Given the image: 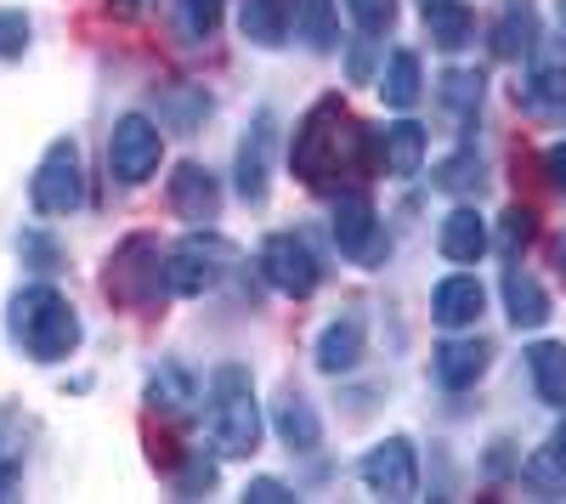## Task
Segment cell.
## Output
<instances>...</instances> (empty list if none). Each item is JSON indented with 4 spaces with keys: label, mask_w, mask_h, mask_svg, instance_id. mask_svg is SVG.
<instances>
[{
    "label": "cell",
    "mask_w": 566,
    "mask_h": 504,
    "mask_svg": "<svg viewBox=\"0 0 566 504\" xmlns=\"http://www.w3.org/2000/svg\"><path fill=\"white\" fill-rule=\"evenodd\" d=\"M363 159V130L357 119L346 114L340 97H323L301 125H295V143H290V165L306 188H323L335 176H352Z\"/></svg>",
    "instance_id": "6da1fadb"
},
{
    "label": "cell",
    "mask_w": 566,
    "mask_h": 504,
    "mask_svg": "<svg viewBox=\"0 0 566 504\" xmlns=\"http://www.w3.org/2000/svg\"><path fill=\"white\" fill-rule=\"evenodd\" d=\"M7 329L34 363H63L80 346V312L52 284H23L7 306Z\"/></svg>",
    "instance_id": "7a4b0ae2"
},
{
    "label": "cell",
    "mask_w": 566,
    "mask_h": 504,
    "mask_svg": "<svg viewBox=\"0 0 566 504\" xmlns=\"http://www.w3.org/2000/svg\"><path fill=\"white\" fill-rule=\"evenodd\" d=\"M210 442L221 460L261 453V408H255L250 369H239V363H221L210 375Z\"/></svg>",
    "instance_id": "3957f363"
},
{
    "label": "cell",
    "mask_w": 566,
    "mask_h": 504,
    "mask_svg": "<svg viewBox=\"0 0 566 504\" xmlns=\"http://www.w3.org/2000/svg\"><path fill=\"white\" fill-rule=\"evenodd\" d=\"M103 290H108V301H114V306H125V312H154V306L170 295V279H165V250H159L148 233H130V239L108 255Z\"/></svg>",
    "instance_id": "277c9868"
},
{
    "label": "cell",
    "mask_w": 566,
    "mask_h": 504,
    "mask_svg": "<svg viewBox=\"0 0 566 504\" xmlns=\"http://www.w3.org/2000/svg\"><path fill=\"white\" fill-rule=\"evenodd\" d=\"M239 266V250H232L221 233H187L170 255H165V279H170V295H181V301H199V295H210L227 272Z\"/></svg>",
    "instance_id": "5b68a950"
},
{
    "label": "cell",
    "mask_w": 566,
    "mask_h": 504,
    "mask_svg": "<svg viewBox=\"0 0 566 504\" xmlns=\"http://www.w3.org/2000/svg\"><path fill=\"white\" fill-rule=\"evenodd\" d=\"M80 199H85L80 143H74V136H57V143L40 154L34 176H29V204H34V216H74Z\"/></svg>",
    "instance_id": "8992f818"
},
{
    "label": "cell",
    "mask_w": 566,
    "mask_h": 504,
    "mask_svg": "<svg viewBox=\"0 0 566 504\" xmlns=\"http://www.w3.org/2000/svg\"><path fill=\"white\" fill-rule=\"evenodd\" d=\"M159 159H165V130H159V119H148V114H125V119H114V136H108V170L125 181V188H142L148 176H159Z\"/></svg>",
    "instance_id": "52a82bcc"
},
{
    "label": "cell",
    "mask_w": 566,
    "mask_h": 504,
    "mask_svg": "<svg viewBox=\"0 0 566 504\" xmlns=\"http://www.w3.org/2000/svg\"><path fill=\"white\" fill-rule=\"evenodd\" d=\"M261 279H266V290H277V295L306 301V295L317 290V279H323V266H317V255H312V244H306L301 233H272V239L261 244Z\"/></svg>",
    "instance_id": "ba28073f"
},
{
    "label": "cell",
    "mask_w": 566,
    "mask_h": 504,
    "mask_svg": "<svg viewBox=\"0 0 566 504\" xmlns=\"http://www.w3.org/2000/svg\"><path fill=\"white\" fill-rule=\"evenodd\" d=\"M357 476L374 498H413L419 493V453L408 437H386L357 460Z\"/></svg>",
    "instance_id": "9c48e42d"
},
{
    "label": "cell",
    "mask_w": 566,
    "mask_h": 504,
    "mask_svg": "<svg viewBox=\"0 0 566 504\" xmlns=\"http://www.w3.org/2000/svg\"><path fill=\"white\" fill-rule=\"evenodd\" d=\"M335 244H340V255L357 261V266H374V261L386 255V244H380V216H374V199H368L363 188H352V193L335 199Z\"/></svg>",
    "instance_id": "30bf717a"
},
{
    "label": "cell",
    "mask_w": 566,
    "mask_h": 504,
    "mask_svg": "<svg viewBox=\"0 0 566 504\" xmlns=\"http://www.w3.org/2000/svg\"><path fill=\"white\" fill-rule=\"evenodd\" d=\"M272 148H277V114L261 108L239 143V199L244 204H266L272 188Z\"/></svg>",
    "instance_id": "8fae6325"
},
{
    "label": "cell",
    "mask_w": 566,
    "mask_h": 504,
    "mask_svg": "<svg viewBox=\"0 0 566 504\" xmlns=\"http://www.w3.org/2000/svg\"><path fill=\"white\" fill-rule=\"evenodd\" d=\"M170 210L187 221V227H210L216 216H221V181L205 170V165H176V176H170Z\"/></svg>",
    "instance_id": "7c38bea8"
},
{
    "label": "cell",
    "mask_w": 566,
    "mask_h": 504,
    "mask_svg": "<svg viewBox=\"0 0 566 504\" xmlns=\"http://www.w3.org/2000/svg\"><path fill=\"white\" fill-rule=\"evenodd\" d=\"M424 148H431V136L413 119H391V125L374 130V159H380L386 176H397V181H413L424 170Z\"/></svg>",
    "instance_id": "4fadbf2b"
},
{
    "label": "cell",
    "mask_w": 566,
    "mask_h": 504,
    "mask_svg": "<svg viewBox=\"0 0 566 504\" xmlns=\"http://www.w3.org/2000/svg\"><path fill=\"white\" fill-rule=\"evenodd\" d=\"M488 363H493V346L476 335V340H442L431 351V380L442 391H470L482 375H488Z\"/></svg>",
    "instance_id": "5bb4252c"
},
{
    "label": "cell",
    "mask_w": 566,
    "mask_h": 504,
    "mask_svg": "<svg viewBox=\"0 0 566 504\" xmlns=\"http://www.w3.org/2000/svg\"><path fill=\"white\" fill-rule=\"evenodd\" d=\"M363 351H368V324L357 312H346V317H335V324L317 335V369L323 375H352L363 363Z\"/></svg>",
    "instance_id": "9a60e30c"
},
{
    "label": "cell",
    "mask_w": 566,
    "mask_h": 504,
    "mask_svg": "<svg viewBox=\"0 0 566 504\" xmlns=\"http://www.w3.org/2000/svg\"><path fill=\"white\" fill-rule=\"evenodd\" d=\"M482 312H488V290L470 279V272H453V279H442L437 295H431V317L442 329H470Z\"/></svg>",
    "instance_id": "2e32d148"
},
{
    "label": "cell",
    "mask_w": 566,
    "mask_h": 504,
    "mask_svg": "<svg viewBox=\"0 0 566 504\" xmlns=\"http://www.w3.org/2000/svg\"><path fill=\"white\" fill-rule=\"evenodd\" d=\"M504 312H510V324H515V329H544L549 317H555L549 290L533 279L527 266H510V272H504Z\"/></svg>",
    "instance_id": "e0dca14e"
},
{
    "label": "cell",
    "mask_w": 566,
    "mask_h": 504,
    "mask_svg": "<svg viewBox=\"0 0 566 504\" xmlns=\"http://www.w3.org/2000/svg\"><path fill=\"white\" fill-rule=\"evenodd\" d=\"M272 431L283 437V448H290V453H312V448L323 442V420H317V408H312L301 391H283V397H277Z\"/></svg>",
    "instance_id": "ac0fdd59"
},
{
    "label": "cell",
    "mask_w": 566,
    "mask_h": 504,
    "mask_svg": "<svg viewBox=\"0 0 566 504\" xmlns=\"http://www.w3.org/2000/svg\"><path fill=\"white\" fill-rule=\"evenodd\" d=\"M437 250L448 255V261H482L488 255V221L470 210V204H459V210H448L442 216V233H437Z\"/></svg>",
    "instance_id": "d6986e66"
},
{
    "label": "cell",
    "mask_w": 566,
    "mask_h": 504,
    "mask_svg": "<svg viewBox=\"0 0 566 504\" xmlns=\"http://www.w3.org/2000/svg\"><path fill=\"white\" fill-rule=\"evenodd\" d=\"M239 34L261 52H277L290 40V0H239Z\"/></svg>",
    "instance_id": "ffe728a7"
},
{
    "label": "cell",
    "mask_w": 566,
    "mask_h": 504,
    "mask_svg": "<svg viewBox=\"0 0 566 504\" xmlns=\"http://www.w3.org/2000/svg\"><path fill=\"white\" fill-rule=\"evenodd\" d=\"M522 103L538 119H566V63H538L522 80Z\"/></svg>",
    "instance_id": "44dd1931"
},
{
    "label": "cell",
    "mask_w": 566,
    "mask_h": 504,
    "mask_svg": "<svg viewBox=\"0 0 566 504\" xmlns=\"http://www.w3.org/2000/svg\"><path fill=\"white\" fill-rule=\"evenodd\" d=\"M527 375H533L538 402L566 408V346H560V340H538V346L527 351Z\"/></svg>",
    "instance_id": "7402d4cb"
},
{
    "label": "cell",
    "mask_w": 566,
    "mask_h": 504,
    "mask_svg": "<svg viewBox=\"0 0 566 504\" xmlns=\"http://www.w3.org/2000/svg\"><path fill=\"white\" fill-rule=\"evenodd\" d=\"M419 12H424V29H431V40L442 52H459V45L476 34V18H470L464 0H419Z\"/></svg>",
    "instance_id": "603a6c76"
},
{
    "label": "cell",
    "mask_w": 566,
    "mask_h": 504,
    "mask_svg": "<svg viewBox=\"0 0 566 504\" xmlns=\"http://www.w3.org/2000/svg\"><path fill=\"white\" fill-rule=\"evenodd\" d=\"M380 97H386V108H397V114H408V108L424 97V74H419V57H413V52H391V57H386V69H380Z\"/></svg>",
    "instance_id": "cb8c5ba5"
},
{
    "label": "cell",
    "mask_w": 566,
    "mask_h": 504,
    "mask_svg": "<svg viewBox=\"0 0 566 504\" xmlns=\"http://www.w3.org/2000/svg\"><path fill=\"white\" fill-rule=\"evenodd\" d=\"M193 402H199V386H193V375H187V369H176V363H165V369L148 380V408H154V414L181 420Z\"/></svg>",
    "instance_id": "d4e9b609"
},
{
    "label": "cell",
    "mask_w": 566,
    "mask_h": 504,
    "mask_svg": "<svg viewBox=\"0 0 566 504\" xmlns=\"http://www.w3.org/2000/svg\"><path fill=\"white\" fill-rule=\"evenodd\" d=\"M295 34L312 45V52H335V45H340L335 0H295Z\"/></svg>",
    "instance_id": "484cf974"
},
{
    "label": "cell",
    "mask_w": 566,
    "mask_h": 504,
    "mask_svg": "<svg viewBox=\"0 0 566 504\" xmlns=\"http://www.w3.org/2000/svg\"><path fill=\"white\" fill-rule=\"evenodd\" d=\"M522 476L533 482V487H544V493H555V487H566V420L555 426V437H549V448H538L533 460H522Z\"/></svg>",
    "instance_id": "4316f807"
},
{
    "label": "cell",
    "mask_w": 566,
    "mask_h": 504,
    "mask_svg": "<svg viewBox=\"0 0 566 504\" xmlns=\"http://www.w3.org/2000/svg\"><path fill=\"white\" fill-rule=\"evenodd\" d=\"M533 34H538V23L527 12V0H522V7H504V18L493 23V52L499 57H527L533 52Z\"/></svg>",
    "instance_id": "83f0119b"
},
{
    "label": "cell",
    "mask_w": 566,
    "mask_h": 504,
    "mask_svg": "<svg viewBox=\"0 0 566 504\" xmlns=\"http://www.w3.org/2000/svg\"><path fill=\"white\" fill-rule=\"evenodd\" d=\"M221 29V0H176V34L187 45H210Z\"/></svg>",
    "instance_id": "f1b7e54d"
},
{
    "label": "cell",
    "mask_w": 566,
    "mask_h": 504,
    "mask_svg": "<svg viewBox=\"0 0 566 504\" xmlns=\"http://www.w3.org/2000/svg\"><path fill=\"white\" fill-rule=\"evenodd\" d=\"M482 74L476 69H448L442 74V91H437V97H442V108L448 114H459V119H470V114H476L482 108Z\"/></svg>",
    "instance_id": "f546056e"
},
{
    "label": "cell",
    "mask_w": 566,
    "mask_h": 504,
    "mask_svg": "<svg viewBox=\"0 0 566 504\" xmlns=\"http://www.w3.org/2000/svg\"><path fill=\"white\" fill-rule=\"evenodd\" d=\"M437 188H442V193H470V188H482V159L470 154V148H459L453 159L437 165Z\"/></svg>",
    "instance_id": "4dcf8cb0"
},
{
    "label": "cell",
    "mask_w": 566,
    "mask_h": 504,
    "mask_svg": "<svg viewBox=\"0 0 566 504\" xmlns=\"http://www.w3.org/2000/svg\"><path fill=\"white\" fill-rule=\"evenodd\" d=\"M340 7L357 18L363 34H386L397 23V0H340Z\"/></svg>",
    "instance_id": "1f68e13d"
},
{
    "label": "cell",
    "mask_w": 566,
    "mask_h": 504,
    "mask_svg": "<svg viewBox=\"0 0 566 504\" xmlns=\"http://www.w3.org/2000/svg\"><path fill=\"white\" fill-rule=\"evenodd\" d=\"M165 114H176L170 125L181 130V136H193V125H199V114H210V97H205V91H187V97H181V91H170V97L159 103Z\"/></svg>",
    "instance_id": "d6a6232c"
},
{
    "label": "cell",
    "mask_w": 566,
    "mask_h": 504,
    "mask_svg": "<svg viewBox=\"0 0 566 504\" xmlns=\"http://www.w3.org/2000/svg\"><path fill=\"white\" fill-rule=\"evenodd\" d=\"M210 487H216V465L205 460V453H187L181 471H176V493L193 498V493H210Z\"/></svg>",
    "instance_id": "836d02e7"
},
{
    "label": "cell",
    "mask_w": 566,
    "mask_h": 504,
    "mask_svg": "<svg viewBox=\"0 0 566 504\" xmlns=\"http://www.w3.org/2000/svg\"><path fill=\"white\" fill-rule=\"evenodd\" d=\"M29 52V18L23 12H0V63H12Z\"/></svg>",
    "instance_id": "e575fe53"
},
{
    "label": "cell",
    "mask_w": 566,
    "mask_h": 504,
    "mask_svg": "<svg viewBox=\"0 0 566 504\" xmlns=\"http://www.w3.org/2000/svg\"><path fill=\"white\" fill-rule=\"evenodd\" d=\"M533 221H538V216H533V210H522V204L504 210V250H522V244H533V233H538Z\"/></svg>",
    "instance_id": "d590c367"
},
{
    "label": "cell",
    "mask_w": 566,
    "mask_h": 504,
    "mask_svg": "<svg viewBox=\"0 0 566 504\" xmlns=\"http://www.w3.org/2000/svg\"><path fill=\"white\" fill-rule=\"evenodd\" d=\"M244 498H250V504H290L295 493H290V487H283L277 476H255V482L244 487Z\"/></svg>",
    "instance_id": "8d00e7d4"
},
{
    "label": "cell",
    "mask_w": 566,
    "mask_h": 504,
    "mask_svg": "<svg viewBox=\"0 0 566 504\" xmlns=\"http://www.w3.org/2000/svg\"><path fill=\"white\" fill-rule=\"evenodd\" d=\"M18 250H23L34 266H45V272H52V266L63 261V255H57V244H52V239H40V233H23V239H18Z\"/></svg>",
    "instance_id": "74e56055"
},
{
    "label": "cell",
    "mask_w": 566,
    "mask_h": 504,
    "mask_svg": "<svg viewBox=\"0 0 566 504\" xmlns=\"http://www.w3.org/2000/svg\"><path fill=\"white\" fill-rule=\"evenodd\" d=\"M18 471H23V460H18V448L0 437V498H7L12 487H18Z\"/></svg>",
    "instance_id": "f35d334b"
},
{
    "label": "cell",
    "mask_w": 566,
    "mask_h": 504,
    "mask_svg": "<svg viewBox=\"0 0 566 504\" xmlns=\"http://www.w3.org/2000/svg\"><path fill=\"white\" fill-rule=\"evenodd\" d=\"M346 69H352V80H357V85H368V80H374V40H357V45H352Z\"/></svg>",
    "instance_id": "ab89813d"
},
{
    "label": "cell",
    "mask_w": 566,
    "mask_h": 504,
    "mask_svg": "<svg viewBox=\"0 0 566 504\" xmlns=\"http://www.w3.org/2000/svg\"><path fill=\"white\" fill-rule=\"evenodd\" d=\"M544 170H549V181H555V188L566 193V143H555V148L544 154Z\"/></svg>",
    "instance_id": "60d3db41"
},
{
    "label": "cell",
    "mask_w": 566,
    "mask_h": 504,
    "mask_svg": "<svg viewBox=\"0 0 566 504\" xmlns=\"http://www.w3.org/2000/svg\"><path fill=\"white\" fill-rule=\"evenodd\" d=\"M504 448H510V442H493V453H488V471H493V476L510 471V453H504Z\"/></svg>",
    "instance_id": "b9f144b4"
},
{
    "label": "cell",
    "mask_w": 566,
    "mask_h": 504,
    "mask_svg": "<svg viewBox=\"0 0 566 504\" xmlns=\"http://www.w3.org/2000/svg\"><path fill=\"white\" fill-rule=\"evenodd\" d=\"M555 23H560V40H566V0H555Z\"/></svg>",
    "instance_id": "7bdbcfd3"
},
{
    "label": "cell",
    "mask_w": 566,
    "mask_h": 504,
    "mask_svg": "<svg viewBox=\"0 0 566 504\" xmlns=\"http://www.w3.org/2000/svg\"><path fill=\"white\" fill-rule=\"evenodd\" d=\"M114 7H119V12H136V7H142V0H114Z\"/></svg>",
    "instance_id": "ee69618b"
},
{
    "label": "cell",
    "mask_w": 566,
    "mask_h": 504,
    "mask_svg": "<svg viewBox=\"0 0 566 504\" xmlns=\"http://www.w3.org/2000/svg\"><path fill=\"white\" fill-rule=\"evenodd\" d=\"M560 261H566V244H560Z\"/></svg>",
    "instance_id": "f6af8a7d"
}]
</instances>
